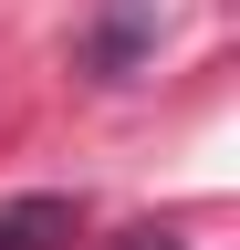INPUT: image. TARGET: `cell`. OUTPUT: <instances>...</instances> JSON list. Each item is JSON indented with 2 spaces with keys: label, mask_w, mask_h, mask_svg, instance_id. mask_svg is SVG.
I'll return each mask as SVG.
<instances>
[{
  "label": "cell",
  "mask_w": 240,
  "mask_h": 250,
  "mask_svg": "<svg viewBox=\"0 0 240 250\" xmlns=\"http://www.w3.org/2000/svg\"><path fill=\"white\" fill-rule=\"evenodd\" d=\"M73 229H84L73 198H11V208H0V250H63Z\"/></svg>",
  "instance_id": "obj_1"
}]
</instances>
